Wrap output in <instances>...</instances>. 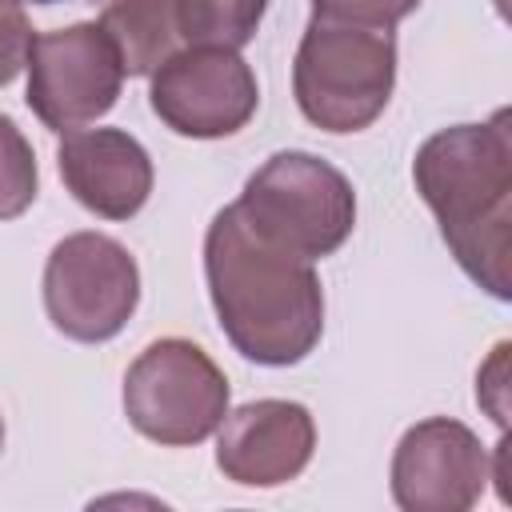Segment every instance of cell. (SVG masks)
<instances>
[{
  "mask_svg": "<svg viewBox=\"0 0 512 512\" xmlns=\"http://www.w3.org/2000/svg\"><path fill=\"white\" fill-rule=\"evenodd\" d=\"M204 276L216 320L240 356L288 368L320 344L324 292L312 260L264 240L236 204L208 224Z\"/></svg>",
  "mask_w": 512,
  "mask_h": 512,
  "instance_id": "cell-1",
  "label": "cell"
},
{
  "mask_svg": "<svg viewBox=\"0 0 512 512\" xmlns=\"http://www.w3.org/2000/svg\"><path fill=\"white\" fill-rule=\"evenodd\" d=\"M420 200L432 208L456 264L496 300L512 292V136L508 112L428 136L412 160Z\"/></svg>",
  "mask_w": 512,
  "mask_h": 512,
  "instance_id": "cell-2",
  "label": "cell"
},
{
  "mask_svg": "<svg viewBox=\"0 0 512 512\" xmlns=\"http://www.w3.org/2000/svg\"><path fill=\"white\" fill-rule=\"evenodd\" d=\"M396 40L388 28H360L312 16L296 60L292 92L308 124L324 132H364L392 100Z\"/></svg>",
  "mask_w": 512,
  "mask_h": 512,
  "instance_id": "cell-3",
  "label": "cell"
},
{
  "mask_svg": "<svg viewBox=\"0 0 512 512\" xmlns=\"http://www.w3.org/2000/svg\"><path fill=\"white\" fill-rule=\"evenodd\" d=\"M240 216L276 248L324 260L356 228V192L340 168L312 152H276L244 184Z\"/></svg>",
  "mask_w": 512,
  "mask_h": 512,
  "instance_id": "cell-4",
  "label": "cell"
},
{
  "mask_svg": "<svg viewBox=\"0 0 512 512\" xmlns=\"http://www.w3.org/2000/svg\"><path fill=\"white\" fill-rule=\"evenodd\" d=\"M224 412H228L224 372L200 344L184 336H164L148 344L124 376L128 424L164 448H188L208 440L220 428Z\"/></svg>",
  "mask_w": 512,
  "mask_h": 512,
  "instance_id": "cell-5",
  "label": "cell"
},
{
  "mask_svg": "<svg viewBox=\"0 0 512 512\" xmlns=\"http://www.w3.org/2000/svg\"><path fill=\"white\" fill-rule=\"evenodd\" d=\"M140 304L132 252L104 232L64 236L44 264V312L68 340H112Z\"/></svg>",
  "mask_w": 512,
  "mask_h": 512,
  "instance_id": "cell-6",
  "label": "cell"
},
{
  "mask_svg": "<svg viewBox=\"0 0 512 512\" xmlns=\"http://www.w3.org/2000/svg\"><path fill=\"white\" fill-rule=\"evenodd\" d=\"M148 104L176 136L220 140L252 120L260 88L236 48L184 44L152 72Z\"/></svg>",
  "mask_w": 512,
  "mask_h": 512,
  "instance_id": "cell-7",
  "label": "cell"
},
{
  "mask_svg": "<svg viewBox=\"0 0 512 512\" xmlns=\"http://www.w3.org/2000/svg\"><path fill=\"white\" fill-rule=\"evenodd\" d=\"M124 84L120 56L100 24H68L32 40L28 108L52 132H76L112 112Z\"/></svg>",
  "mask_w": 512,
  "mask_h": 512,
  "instance_id": "cell-8",
  "label": "cell"
},
{
  "mask_svg": "<svg viewBox=\"0 0 512 512\" xmlns=\"http://www.w3.org/2000/svg\"><path fill=\"white\" fill-rule=\"evenodd\" d=\"M492 480L488 448L448 416L412 424L392 456V496L404 512H464Z\"/></svg>",
  "mask_w": 512,
  "mask_h": 512,
  "instance_id": "cell-9",
  "label": "cell"
},
{
  "mask_svg": "<svg viewBox=\"0 0 512 512\" xmlns=\"http://www.w3.org/2000/svg\"><path fill=\"white\" fill-rule=\"evenodd\" d=\"M316 448L312 412L296 400H252L224 412L216 436V464L232 484L276 488L296 480Z\"/></svg>",
  "mask_w": 512,
  "mask_h": 512,
  "instance_id": "cell-10",
  "label": "cell"
},
{
  "mask_svg": "<svg viewBox=\"0 0 512 512\" xmlns=\"http://www.w3.org/2000/svg\"><path fill=\"white\" fill-rule=\"evenodd\" d=\"M56 164L68 192L104 220H128L148 204L152 160L144 144L120 128L64 132Z\"/></svg>",
  "mask_w": 512,
  "mask_h": 512,
  "instance_id": "cell-11",
  "label": "cell"
},
{
  "mask_svg": "<svg viewBox=\"0 0 512 512\" xmlns=\"http://www.w3.org/2000/svg\"><path fill=\"white\" fill-rule=\"evenodd\" d=\"M124 76H152L176 48H184L172 0H112L100 16Z\"/></svg>",
  "mask_w": 512,
  "mask_h": 512,
  "instance_id": "cell-12",
  "label": "cell"
},
{
  "mask_svg": "<svg viewBox=\"0 0 512 512\" xmlns=\"http://www.w3.org/2000/svg\"><path fill=\"white\" fill-rule=\"evenodd\" d=\"M172 8L184 44H216L240 52L256 36L268 0H172Z\"/></svg>",
  "mask_w": 512,
  "mask_h": 512,
  "instance_id": "cell-13",
  "label": "cell"
},
{
  "mask_svg": "<svg viewBox=\"0 0 512 512\" xmlns=\"http://www.w3.org/2000/svg\"><path fill=\"white\" fill-rule=\"evenodd\" d=\"M36 200V156L24 132L0 116V220H16Z\"/></svg>",
  "mask_w": 512,
  "mask_h": 512,
  "instance_id": "cell-14",
  "label": "cell"
},
{
  "mask_svg": "<svg viewBox=\"0 0 512 512\" xmlns=\"http://www.w3.org/2000/svg\"><path fill=\"white\" fill-rule=\"evenodd\" d=\"M420 0H312V12L324 20L340 24H360V28H392L408 12H416Z\"/></svg>",
  "mask_w": 512,
  "mask_h": 512,
  "instance_id": "cell-15",
  "label": "cell"
},
{
  "mask_svg": "<svg viewBox=\"0 0 512 512\" xmlns=\"http://www.w3.org/2000/svg\"><path fill=\"white\" fill-rule=\"evenodd\" d=\"M32 24L20 8V0H0V88L12 84L32 56Z\"/></svg>",
  "mask_w": 512,
  "mask_h": 512,
  "instance_id": "cell-16",
  "label": "cell"
},
{
  "mask_svg": "<svg viewBox=\"0 0 512 512\" xmlns=\"http://www.w3.org/2000/svg\"><path fill=\"white\" fill-rule=\"evenodd\" d=\"M32 4H84V0H32Z\"/></svg>",
  "mask_w": 512,
  "mask_h": 512,
  "instance_id": "cell-17",
  "label": "cell"
},
{
  "mask_svg": "<svg viewBox=\"0 0 512 512\" xmlns=\"http://www.w3.org/2000/svg\"><path fill=\"white\" fill-rule=\"evenodd\" d=\"M0 448H4V420H0Z\"/></svg>",
  "mask_w": 512,
  "mask_h": 512,
  "instance_id": "cell-18",
  "label": "cell"
}]
</instances>
